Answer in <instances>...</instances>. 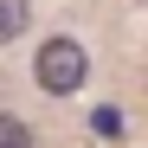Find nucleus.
Instances as JSON below:
<instances>
[{
  "label": "nucleus",
  "mask_w": 148,
  "mask_h": 148,
  "mask_svg": "<svg viewBox=\"0 0 148 148\" xmlns=\"http://www.w3.org/2000/svg\"><path fill=\"white\" fill-rule=\"evenodd\" d=\"M32 77L52 90V97H71V90H84V77H90V58H84V45L77 39H45L39 45V58H32Z\"/></svg>",
  "instance_id": "nucleus-1"
},
{
  "label": "nucleus",
  "mask_w": 148,
  "mask_h": 148,
  "mask_svg": "<svg viewBox=\"0 0 148 148\" xmlns=\"http://www.w3.org/2000/svg\"><path fill=\"white\" fill-rule=\"evenodd\" d=\"M26 19H32V0H0V45L26 32Z\"/></svg>",
  "instance_id": "nucleus-2"
},
{
  "label": "nucleus",
  "mask_w": 148,
  "mask_h": 148,
  "mask_svg": "<svg viewBox=\"0 0 148 148\" xmlns=\"http://www.w3.org/2000/svg\"><path fill=\"white\" fill-rule=\"evenodd\" d=\"M0 148H32V122H19L13 110H0Z\"/></svg>",
  "instance_id": "nucleus-3"
}]
</instances>
